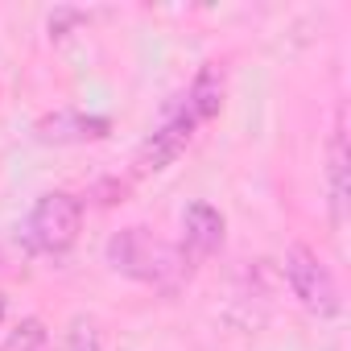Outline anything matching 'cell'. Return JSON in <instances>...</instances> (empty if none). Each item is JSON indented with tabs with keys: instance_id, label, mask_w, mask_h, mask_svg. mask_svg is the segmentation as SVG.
<instances>
[{
	"instance_id": "cell-1",
	"label": "cell",
	"mask_w": 351,
	"mask_h": 351,
	"mask_svg": "<svg viewBox=\"0 0 351 351\" xmlns=\"http://www.w3.org/2000/svg\"><path fill=\"white\" fill-rule=\"evenodd\" d=\"M108 265L132 281L145 285H169L182 273V252L169 248L165 240H157L149 228H124L108 240Z\"/></svg>"
},
{
	"instance_id": "cell-2",
	"label": "cell",
	"mask_w": 351,
	"mask_h": 351,
	"mask_svg": "<svg viewBox=\"0 0 351 351\" xmlns=\"http://www.w3.org/2000/svg\"><path fill=\"white\" fill-rule=\"evenodd\" d=\"M21 232H25L29 248L58 256V252L75 248V240L83 232V203L75 195H66V191H50V195H42L34 203V211H29Z\"/></svg>"
},
{
	"instance_id": "cell-3",
	"label": "cell",
	"mask_w": 351,
	"mask_h": 351,
	"mask_svg": "<svg viewBox=\"0 0 351 351\" xmlns=\"http://www.w3.org/2000/svg\"><path fill=\"white\" fill-rule=\"evenodd\" d=\"M285 281H289V293L318 318H335L343 310V298H339V281L335 273L322 265V256L306 244H293L285 252Z\"/></svg>"
},
{
	"instance_id": "cell-4",
	"label": "cell",
	"mask_w": 351,
	"mask_h": 351,
	"mask_svg": "<svg viewBox=\"0 0 351 351\" xmlns=\"http://www.w3.org/2000/svg\"><path fill=\"white\" fill-rule=\"evenodd\" d=\"M191 136H195V120H191V112L182 108V112H173L165 124H157V128L136 145V153H132V169H136V173H157V169L173 165V161L186 153Z\"/></svg>"
},
{
	"instance_id": "cell-5",
	"label": "cell",
	"mask_w": 351,
	"mask_h": 351,
	"mask_svg": "<svg viewBox=\"0 0 351 351\" xmlns=\"http://www.w3.org/2000/svg\"><path fill=\"white\" fill-rule=\"evenodd\" d=\"M112 132L108 116H91V112H50L34 124V136L42 145H87V141H104Z\"/></svg>"
},
{
	"instance_id": "cell-6",
	"label": "cell",
	"mask_w": 351,
	"mask_h": 351,
	"mask_svg": "<svg viewBox=\"0 0 351 351\" xmlns=\"http://www.w3.org/2000/svg\"><path fill=\"white\" fill-rule=\"evenodd\" d=\"M223 232H228V219H223L211 203H191V207L182 211V248H186L191 256H211V252H219Z\"/></svg>"
},
{
	"instance_id": "cell-7",
	"label": "cell",
	"mask_w": 351,
	"mask_h": 351,
	"mask_svg": "<svg viewBox=\"0 0 351 351\" xmlns=\"http://www.w3.org/2000/svg\"><path fill=\"white\" fill-rule=\"evenodd\" d=\"M223 91H228L223 71H219L215 62H203L199 75H195V83H191V91H186V112H191V120H195V124L215 120L219 108H223Z\"/></svg>"
},
{
	"instance_id": "cell-8",
	"label": "cell",
	"mask_w": 351,
	"mask_h": 351,
	"mask_svg": "<svg viewBox=\"0 0 351 351\" xmlns=\"http://www.w3.org/2000/svg\"><path fill=\"white\" fill-rule=\"evenodd\" d=\"M326 186H330V215H335V223H343V211H347V136H343V124L330 136Z\"/></svg>"
},
{
	"instance_id": "cell-9",
	"label": "cell",
	"mask_w": 351,
	"mask_h": 351,
	"mask_svg": "<svg viewBox=\"0 0 351 351\" xmlns=\"http://www.w3.org/2000/svg\"><path fill=\"white\" fill-rule=\"evenodd\" d=\"M66 351H104V335H99L95 318L79 314V318L71 322V330H66Z\"/></svg>"
},
{
	"instance_id": "cell-10",
	"label": "cell",
	"mask_w": 351,
	"mask_h": 351,
	"mask_svg": "<svg viewBox=\"0 0 351 351\" xmlns=\"http://www.w3.org/2000/svg\"><path fill=\"white\" fill-rule=\"evenodd\" d=\"M0 322H5V302H0Z\"/></svg>"
}]
</instances>
